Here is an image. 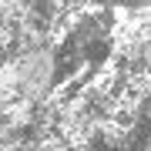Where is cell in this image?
Returning a JSON list of instances; mask_svg holds the SVG:
<instances>
[{
	"mask_svg": "<svg viewBox=\"0 0 151 151\" xmlns=\"http://www.w3.org/2000/svg\"><path fill=\"white\" fill-rule=\"evenodd\" d=\"M17 67H20V97L44 104L54 94L57 84V54L54 47H34V50H14Z\"/></svg>",
	"mask_w": 151,
	"mask_h": 151,
	"instance_id": "obj_1",
	"label": "cell"
},
{
	"mask_svg": "<svg viewBox=\"0 0 151 151\" xmlns=\"http://www.w3.org/2000/svg\"><path fill=\"white\" fill-rule=\"evenodd\" d=\"M40 121V104L30 101V97H14V101H4V131L10 134H24L27 128Z\"/></svg>",
	"mask_w": 151,
	"mask_h": 151,
	"instance_id": "obj_2",
	"label": "cell"
},
{
	"mask_svg": "<svg viewBox=\"0 0 151 151\" xmlns=\"http://www.w3.org/2000/svg\"><path fill=\"white\" fill-rule=\"evenodd\" d=\"M37 151H77V145H70L67 138H60L57 131H54V134H44L37 141Z\"/></svg>",
	"mask_w": 151,
	"mask_h": 151,
	"instance_id": "obj_3",
	"label": "cell"
}]
</instances>
